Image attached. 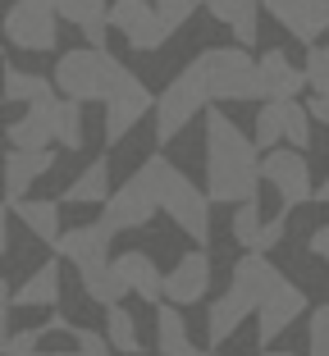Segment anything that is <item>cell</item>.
Here are the masks:
<instances>
[{
  "label": "cell",
  "mask_w": 329,
  "mask_h": 356,
  "mask_svg": "<svg viewBox=\"0 0 329 356\" xmlns=\"http://www.w3.org/2000/svg\"><path fill=\"white\" fill-rule=\"evenodd\" d=\"M266 156L256 147V137H247L220 110H206V192L220 206H243L261 192L266 174H261Z\"/></svg>",
  "instance_id": "1"
},
{
  "label": "cell",
  "mask_w": 329,
  "mask_h": 356,
  "mask_svg": "<svg viewBox=\"0 0 329 356\" xmlns=\"http://www.w3.org/2000/svg\"><path fill=\"white\" fill-rule=\"evenodd\" d=\"M138 169L151 178L160 210H165L197 247H206V242H211V192H202L174 160H165V156H147Z\"/></svg>",
  "instance_id": "2"
},
{
  "label": "cell",
  "mask_w": 329,
  "mask_h": 356,
  "mask_svg": "<svg viewBox=\"0 0 329 356\" xmlns=\"http://www.w3.org/2000/svg\"><path fill=\"white\" fill-rule=\"evenodd\" d=\"M5 137L19 151H51L55 142L64 151H78L83 147V105L69 96H46V101L28 105V115L14 119Z\"/></svg>",
  "instance_id": "3"
},
{
  "label": "cell",
  "mask_w": 329,
  "mask_h": 356,
  "mask_svg": "<svg viewBox=\"0 0 329 356\" xmlns=\"http://www.w3.org/2000/svg\"><path fill=\"white\" fill-rule=\"evenodd\" d=\"M124 78H128V69L110 51H101V46L64 51L60 64H55V92L78 105H92V101L110 105V96L124 87Z\"/></svg>",
  "instance_id": "4"
},
{
  "label": "cell",
  "mask_w": 329,
  "mask_h": 356,
  "mask_svg": "<svg viewBox=\"0 0 329 356\" xmlns=\"http://www.w3.org/2000/svg\"><path fill=\"white\" fill-rule=\"evenodd\" d=\"M215 101H266L261 87V60H252L247 46H206L197 55Z\"/></svg>",
  "instance_id": "5"
},
{
  "label": "cell",
  "mask_w": 329,
  "mask_h": 356,
  "mask_svg": "<svg viewBox=\"0 0 329 356\" xmlns=\"http://www.w3.org/2000/svg\"><path fill=\"white\" fill-rule=\"evenodd\" d=\"M211 101H215V96H211V87H206L202 64H197V60L183 64L179 74L165 83V92L156 96V142H160V147L174 142L192 119L211 110Z\"/></svg>",
  "instance_id": "6"
},
{
  "label": "cell",
  "mask_w": 329,
  "mask_h": 356,
  "mask_svg": "<svg viewBox=\"0 0 329 356\" xmlns=\"http://www.w3.org/2000/svg\"><path fill=\"white\" fill-rule=\"evenodd\" d=\"M5 42L19 51H55L60 42V10L55 0H14L5 10Z\"/></svg>",
  "instance_id": "7"
},
{
  "label": "cell",
  "mask_w": 329,
  "mask_h": 356,
  "mask_svg": "<svg viewBox=\"0 0 329 356\" xmlns=\"http://www.w3.org/2000/svg\"><path fill=\"white\" fill-rule=\"evenodd\" d=\"M160 215V201H156V188H151V178L133 174L124 183V188H115V197L101 206V224H106L110 233H124V229H147L151 220Z\"/></svg>",
  "instance_id": "8"
},
{
  "label": "cell",
  "mask_w": 329,
  "mask_h": 356,
  "mask_svg": "<svg viewBox=\"0 0 329 356\" xmlns=\"http://www.w3.org/2000/svg\"><path fill=\"white\" fill-rule=\"evenodd\" d=\"M110 28L128 42V51H160L170 32L160 28L156 0H115L110 5Z\"/></svg>",
  "instance_id": "9"
},
{
  "label": "cell",
  "mask_w": 329,
  "mask_h": 356,
  "mask_svg": "<svg viewBox=\"0 0 329 356\" xmlns=\"http://www.w3.org/2000/svg\"><path fill=\"white\" fill-rule=\"evenodd\" d=\"M261 174H266V183L279 192V201H284V210L302 206V201H316V188H311V165L302 151H266V165H261Z\"/></svg>",
  "instance_id": "10"
},
{
  "label": "cell",
  "mask_w": 329,
  "mask_h": 356,
  "mask_svg": "<svg viewBox=\"0 0 329 356\" xmlns=\"http://www.w3.org/2000/svg\"><path fill=\"white\" fill-rule=\"evenodd\" d=\"M147 115H156V96L147 92L142 78L128 74L124 87H119V92L110 96V105H106V147H119Z\"/></svg>",
  "instance_id": "11"
},
{
  "label": "cell",
  "mask_w": 329,
  "mask_h": 356,
  "mask_svg": "<svg viewBox=\"0 0 329 356\" xmlns=\"http://www.w3.org/2000/svg\"><path fill=\"white\" fill-rule=\"evenodd\" d=\"M261 10L275 14V23L288 28L302 46H316L329 32V0H261Z\"/></svg>",
  "instance_id": "12"
},
{
  "label": "cell",
  "mask_w": 329,
  "mask_h": 356,
  "mask_svg": "<svg viewBox=\"0 0 329 356\" xmlns=\"http://www.w3.org/2000/svg\"><path fill=\"white\" fill-rule=\"evenodd\" d=\"M256 311H261L256 293H247L243 283H229V293L215 297V302H211V315H206V338H211V347L229 343V338L238 334V325H247Z\"/></svg>",
  "instance_id": "13"
},
{
  "label": "cell",
  "mask_w": 329,
  "mask_h": 356,
  "mask_svg": "<svg viewBox=\"0 0 329 356\" xmlns=\"http://www.w3.org/2000/svg\"><path fill=\"white\" fill-rule=\"evenodd\" d=\"M307 311V293H302L298 283L293 279H284L275 288V293L266 297V302H261V311H256V338H261V343H275L279 334H284L288 325H293V320H298V315Z\"/></svg>",
  "instance_id": "14"
},
{
  "label": "cell",
  "mask_w": 329,
  "mask_h": 356,
  "mask_svg": "<svg viewBox=\"0 0 329 356\" xmlns=\"http://www.w3.org/2000/svg\"><path fill=\"white\" fill-rule=\"evenodd\" d=\"M206 293H211V256H206V247H197V252H188L170 274H165V302L197 306Z\"/></svg>",
  "instance_id": "15"
},
{
  "label": "cell",
  "mask_w": 329,
  "mask_h": 356,
  "mask_svg": "<svg viewBox=\"0 0 329 356\" xmlns=\"http://www.w3.org/2000/svg\"><path fill=\"white\" fill-rule=\"evenodd\" d=\"M55 165V151H5V210H14L19 201H28V188L46 169Z\"/></svg>",
  "instance_id": "16"
},
{
  "label": "cell",
  "mask_w": 329,
  "mask_h": 356,
  "mask_svg": "<svg viewBox=\"0 0 329 356\" xmlns=\"http://www.w3.org/2000/svg\"><path fill=\"white\" fill-rule=\"evenodd\" d=\"M110 238L115 233L106 224H78V229H64V238L55 242V256L60 261H74V265H96V261H110Z\"/></svg>",
  "instance_id": "17"
},
{
  "label": "cell",
  "mask_w": 329,
  "mask_h": 356,
  "mask_svg": "<svg viewBox=\"0 0 329 356\" xmlns=\"http://www.w3.org/2000/svg\"><path fill=\"white\" fill-rule=\"evenodd\" d=\"M261 87L266 101H298V92L307 87V69L288 60V51H266L261 55Z\"/></svg>",
  "instance_id": "18"
},
{
  "label": "cell",
  "mask_w": 329,
  "mask_h": 356,
  "mask_svg": "<svg viewBox=\"0 0 329 356\" xmlns=\"http://www.w3.org/2000/svg\"><path fill=\"white\" fill-rule=\"evenodd\" d=\"M115 270H119V279L128 283V293H138L142 302H151V306L165 302V274L156 270V261H151L147 252H119Z\"/></svg>",
  "instance_id": "19"
},
{
  "label": "cell",
  "mask_w": 329,
  "mask_h": 356,
  "mask_svg": "<svg viewBox=\"0 0 329 356\" xmlns=\"http://www.w3.org/2000/svg\"><path fill=\"white\" fill-rule=\"evenodd\" d=\"M60 283H64V274H60V256L55 261H46V265H37V270L28 274V279L19 283L10 293V302L19 306V311H37V306H55L60 302Z\"/></svg>",
  "instance_id": "20"
},
{
  "label": "cell",
  "mask_w": 329,
  "mask_h": 356,
  "mask_svg": "<svg viewBox=\"0 0 329 356\" xmlns=\"http://www.w3.org/2000/svg\"><path fill=\"white\" fill-rule=\"evenodd\" d=\"M64 23H74L87 37V46H101L106 51V28H110V5L106 0H55Z\"/></svg>",
  "instance_id": "21"
},
{
  "label": "cell",
  "mask_w": 329,
  "mask_h": 356,
  "mask_svg": "<svg viewBox=\"0 0 329 356\" xmlns=\"http://www.w3.org/2000/svg\"><path fill=\"white\" fill-rule=\"evenodd\" d=\"M78 283H83L87 302L96 306H119L128 297V283L119 279L115 261H96V265H78Z\"/></svg>",
  "instance_id": "22"
},
{
  "label": "cell",
  "mask_w": 329,
  "mask_h": 356,
  "mask_svg": "<svg viewBox=\"0 0 329 356\" xmlns=\"http://www.w3.org/2000/svg\"><path fill=\"white\" fill-rule=\"evenodd\" d=\"M110 197H115V192H110V160L106 156H96L92 165L64 188V206H106Z\"/></svg>",
  "instance_id": "23"
},
{
  "label": "cell",
  "mask_w": 329,
  "mask_h": 356,
  "mask_svg": "<svg viewBox=\"0 0 329 356\" xmlns=\"http://www.w3.org/2000/svg\"><path fill=\"white\" fill-rule=\"evenodd\" d=\"M64 201H19V206H14V215H19L23 224H28L32 229V238H42L46 247H55V242L64 238Z\"/></svg>",
  "instance_id": "24"
},
{
  "label": "cell",
  "mask_w": 329,
  "mask_h": 356,
  "mask_svg": "<svg viewBox=\"0 0 329 356\" xmlns=\"http://www.w3.org/2000/svg\"><path fill=\"white\" fill-rule=\"evenodd\" d=\"M156 347H160V356H192L197 352L192 338H188V320L179 315L174 302L156 306Z\"/></svg>",
  "instance_id": "25"
},
{
  "label": "cell",
  "mask_w": 329,
  "mask_h": 356,
  "mask_svg": "<svg viewBox=\"0 0 329 356\" xmlns=\"http://www.w3.org/2000/svg\"><path fill=\"white\" fill-rule=\"evenodd\" d=\"M284 279H288V274H279L266 256H256V252L238 256V265H234V283H243L247 293H256V302H266V297L275 293Z\"/></svg>",
  "instance_id": "26"
},
{
  "label": "cell",
  "mask_w": 329,
  "mask_h": 356,
  "mask_svg": "<svg viewBox=\"0 0 329 356\" xmlns=\"http://www.w3.org/2000/svg\"><path fill=\"white\" fill-rule=\"evenodd\" d=\"M46 96H55V78L23 74V69L5 64V105H37Z\"/></svg>",
  "instance_id": "27"
},
{
  "label": "cell",
  "mask_w": 329,
  "mask_h": 356,
  "mask_svg": "<svg viewBox=\"0 0 329 356\" xmlns=\"http://www.w3.org/2000/svg\"><path fill=\"white\" fill-rule=\"evenodd\" d=\"M288 105L293 101H261V110H256V147L261 151H275V142H288Z\"/></svg>",
  "instance_id": "28"
},
{
  "label": "cell",
  "mask_w": 329,
  "mask_h": 356,
  "mask_svg": "<svg viewBox=\"0 0 329 356\" xmlns=\"http://www.w3.org/2000/svg\"><path fill=\"white\" fill-rule=\"evenodd\" d=\"M106 338H110V347L124 352V356L147 352V343H142V334H138V320H133L124 306H106Z\"/></svg>",
  "instance_id": "29"
},
{
  "label": "cell",
  "mask_w": 329,
  "mask_h": 356,
  "mask_svg": "<svg viewBox=\"0 0 329 356\" xmlns=\"http://www.w3.org/2000/svg\"><path fill=\"white\" fill-rule=\"evenodd\" d=\"M229 229H234V242L243 247V252H252L256 238H261V229H266V220H261V201H243V206H234V215H229Z\"/></svg>",
  "instance_id": "30"
},
{
  "label": "cell",
  "mask_w": 329,
  "mask_h": 356,
  "mask_svg": "<svg viewBox=\"0 0 329 356\" xmlns=\"http://www.w3.org/2000/svg\"><path fill=\"white\" fill-rule=\"evenodd\" d=\"M229 32H234V46H247V51H252L256 37H261V0H243V10L229 23Z\"/></svg>",
  "instance_id": "31"
},
{
  "label": "cell",
  "mask_w": 329,
  "mask_h": 356,
  "mask_svg": "<svg viewBox=\"0 0 329 356\" xmlns=\"http://www.w3.org/2000/svg\"><path fill=\"white\" fill-rule=\"evenodd\" d=\"M307 83L316 96H329V46H307Z\"/></svg>",
  "instance_id": "32"
},
{
  "label": "cell",
  "mask_w": 329,
  "mask_h": 356,
  "mask_svg": "<svg viewBox=\"0 0 329 356\" xmlns=\"http://www.w3.org/2000/svg\"><path fill=\"white\" fill-rule=\"evenodd\" d=\"M156 14H160V28L174 37V32L197 14V0H156Z\"/></svg>",
  "instance_id": "33"
},
{
  "label": "cell",
  "mask_w": 329,
  "mask_h": 356,
  "mask_svg": "<svg viewBox=\"0 0 329 356\" xmlns=\"http://www.w3.org/2000/svg\"><path fill=\"white\" fill-rule=\"evenodd\" d=\"M110 338L92 334V329H74V352H37V356H110Z\"/></svg>",
  "instance_id": "34"
},
{
  "label": "cell",
  "mask_w": 329,
  "mask_h": 356,
  "mask_svg": "<svg viewBox=\"0 0 329 356\" xmlns=\"http://www.w3.org/2000/svg\"><path fill=\"white\" fill-rule=\"evenodd\" d=\"M288 142H293V151L311 147V110H307V101L288 105Z\"/></svg>",
  "instance_id": "35"
},
{
  "label": "cell",
  "mask_w": 329,
  "mask_h": 356,
  "mask_svg": "<svg viewBox=\"0 0 329 356\" xmlns=\"http://www.w3.org/2000/svg\"><path fill=\"white\" fill-rule=\"evenodd\" d=\"M307 347H311V356H329V306H316V311H311Z\"/></svg>",
  "instance_id": "36"
},
{
  "label": "cell",
  "mask_w": 329,
  "mask_h": 356,
  "mask_svg": "<svg viewBox=\"0 0 329 356\" xmlns=\"http://www.w3.org/2000/svg\"><path fill=\"white\" fill-rule=\"evenodd\" d=\"M37 343H42V325L23 329V334H10L5 338V356H37Z\"/></svg>",
  "instance_id": "37"
},
{
  "label": "cell",
  "mask_w": 329,
  "mask_h": 356,
  "mask_svg": "<svg viewBox=\"0 0 329 356\" xmlns=\"http://www.w3.org/2000/svg\"><path fill=\"white\" fill-rule=\"evenodd\" d=\"M279 242H284V215L266 220V229H261V238H256V247H252V252H256V256H266V252H275Z\"/></svg>",
  "instance_id": "38"
},
{
  "label": "cell",
  "mask_w": 329,
  "mask_h": 356,
  "mask_svg": "<svg viewBox=\"0 0 329 356\" xmlns=\"http://www.w3.org/2000/svg\"><path fill=\"white\" fill-rule=\"evenodd\" d=\"M206 10H211V19H220V23H234V19H238V10H243V0H211Z\"/></svg>",
  "instance_id": "39"
},
{
  "label": "cell",
  "mask_w": 329,
  "mask_h": 356,
  "mask_svg": "<svg viewBox=\"0 0 329 356\" xmlns=\"http://www.w3.org/2000/svg\"><path fill=\"white\" fill-rule=\"evenodd\" d=\"M311 256H320V261L329 265V224H325V229H316V233H311Z\"/></svg>",
  "instance_id": "40"
},
{
  "label": "cell",
  "mask_w": 329,
  "mask_h": 356,
  "mask_svg": "<svg viewBox=\"0 0 329 356\" xmlns=\"http://www.w3.org/2000/svg\"><path fill=\"white\" fill-rule=\"evenodd\" d=\"M307 110H311V119H316V124H329V96H311Z\"/></svg>",
  "instance_id": "41"
},
{
  "label": "cell",
  "mask_w": 329,
  "mask_h": 356,
  "mask_svg": "<svg viewBox=\"0 0 329 356\" xmlns=\"http://www.w3.org/2000/svg\"><path fill=\"white\" fill-rule=\"evenodd\" d=\"M316 201H329V178H325V183L316 188Z\"/></svg>",
  "instance_id": "42"
},
{
  "label": "cell",
  "mask_w": 329,
  "mask_h": 356,
  "mask_svg": "<svg viewBox=\"0 0 329 356\" xmlns=\"http://www.w3.org/2000/svg\"><path fill=\"white\" fill-rule=\"evenodd\" d=\"M192 356H224V352H215V347H206V352H202V347H197V352H192Z\"/></svg>",
  "instance_id": "43"
},
{
  "label": "cell",
  "mask_w": 329,
  "mask_h": 356,
  "mask_svg": "<svg viewBox=\"0 0 329 356\" xmlns=\"http://www.w3.org/2000/svg\"><path fill=\"white\" fill-rule=\"evenodd\" d=\"M266 356H298V352H266Z\"/></svg>",
  "instance_id": "44"
}]
</instances>
